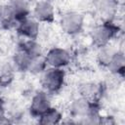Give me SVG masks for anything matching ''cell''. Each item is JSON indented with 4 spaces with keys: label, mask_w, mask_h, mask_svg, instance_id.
Wrapping results in <instances>:
<instances>
[{
    "label": "cell",
    "mask_w": 125,
    "mask_h": 125,
    "mask_svg": "<svg viewBox=\"0 0 125 125\" xmlns=\"http://www.w3.org/2000/svg\"><path fill=\"white\" fill-rule=\"evenodd\" d=\"M64 82V71L58 67H49L42 72L41 84L47 93H56L61 90Z\"/></svg>",
    "instance_id": "1"
},
{
    "label": "cell",
    "mask_w": 125,
    "mask_h": 125,
    "mask_svg": "<svg viewBox=\"0 0 125 125\" xmlns=\"http://www.w3.org/2000/svg\"><path fill=\"white\" fill-rule=\"evenodd\" d=\"M51 107V100L47 92H38L32 98L30 111L34 116H40Z\"/></svg>",
    "instance_id": "6"
},
{
    "label": "cell",
    "mask_w": 125,
    "mask_h": 125,
    "mask_svg": "<svg viewBox=\"0 0 125 125\" xmlns=\"http://www.w3.org/2000/svg\"><path fill=\"white\" fill-rule=\"evenodd\" d=\"M13 66L10 64H2L0 65V84L7 85L13 79Z\"/></svg>",
    "instance_id": "16"
},
{
    "label": "cell",
    "mask_w": 125,
    "mask_h": 125,
    "mask_svg": "<svg viewBox=\"0 0 125 125\" xmlns=\"http://www.w3.org/2000/svg\"><path fill=\"white\" fill-rule=\"evenodd\" d=\"M125 65V58L122 52L115 51V53L112 55L110 61L107 63L108 69L113 73H122L124 70Z\"/></svg>",
    "instance_id": "10"
},
{
    "label": "cell",
    "mask_w": 125,
    "mask_h": 125,
    "mask_svg": "<svg viewBox=\"0 0 125 125\" xmlns=\"http://www.w3.org/2000/svg\"><path fill=\"white\" fill-rule=\"evenodd\" d=\"M45 60H46L47 65H49L50 67L62 68L69 63L70 55L66 50L62 48L55 47L47 53Z\"/></svg>",
    "instance_id": "3"
},
{
    "label": "cell",
    "mask_w": 125,
    "mask_h": 125,
    "mask_svg": "<svg viewBox=\"0 0 125 125\" xmlns=\"http://www.w3.org/2000/svg\"><path fill=\"white\" fill-rule=\"evenodd\" d=\"M20 49L26 52L30 57L35 58L38 56H41V48L38 43H36L35 39H28L27 41H24Z\"/></svg>",
    "instance_id": "13"
},
{
    "label": "cell",
    "mask_w": 125,
    "mask_h": 125,
    "mask_svg": "<svg viewBox=\"0 0 125 125\" xmlns=\"http://www.w3.org/2000/svg\"><path fill=\"white\" fill-rule=\"evenodd\" d=\"M114 53H115V51L108 45H104V46L100 47V51L98 53L99 62L104 65H107L108 62L110 61V59Z\"/></svg>",
    "instance_id": "15"
},
{
    "label": "cell",
    "mask_w": 125,
    "mask_h": 125,
    "mask_svg": "<svg viewBox=\"0 0 125 125\" xmlns=\"http://www.w3.org/2000/svg\"><path fill=\"white\" fill-rule=\"evenodd\" d=\"M115 34V29L111 24L108 23H103L100 25H97L91 32V37L93 42L99 46H104L107 45L108 42L111 40V38Z\"/></svg>",
    "instance_id": "4"
},
{
    "label": "cell",
    "mask_w": 125,
    "mask_h": 125,
    "mask_svg": "<svg viewBox=\"0 0 125 125\" xmlns=\"http://www.w3.org/2000/svg\"><path fill=\"white\" fill-rule=\"evenodd\" d=\"M19 32L27 39H35L39 33V23L34 18H23L19 23Z\"/></svg>",
    "instance_id": "7"
},
{
    "label": "cell",
    "mask_w": 125,
    "mask_h": 125,
    "mask_svg": "<svg viewBox=\"0 0 125 125\" xmlns=\"http://www.w3.org/2000/svg\"><path fill=\"white\" fill-rule=\"evenodd\" d=\"M60 24L63 32L74 35L81 31L84 24V19L83 16L77 12H67L62 16Z\"/></svg>",
    "instance_id": "2"
},
{
    "label": "cell",
    "mask_w": 125,
    "mask_h": 125,
    "mask_svg": "<svg viewBox=\"0 0 125 125\" xmlns=\"http://www.w3.org/2000/svg\"><path fill=\"white\" fill-rule=\"evenodd\" d=\"M34 19L38 21L49 22L54 20L55 10L53 5L48 0L38 1L33 8Z\"/></svg>",
    "instance_id": "5"
},
{
    "label": "cell",
    "mask_w": 125,
    "mask_h": 125,
    "mask_svg": "<svg viewBox=\"0 0 125 125\" xmlns=\"http://www.w3.org/2000/svg\"><path fill=\"white\" fill-rule=\"evenodd\" d=\"M4 119H5V109H4L2 103L0 102V123L3 122Z\"/></svg>",
    "instance_id": "18"
},
{
    "label": "cell",
    "mask_w": 125,
    "mask_h": 125,
    "mask_svg": "<svg viewBox=\"0 0 125 125\" xmlns=\"http://www.w3.org/2000/svg\"><path fill=\"white\" fill-rule=\"evenodd\" d=\"M115 8H116V4L113 0H103L100 10L101 13L104 15V17H108L115 12Z\"/></svg>",
    "instance_id": "17"
},
{
    "label": "cell",
    "mask_w": 125,
    "mask_h": 125,
    "mask_svg": "<svg viewBox=\"0 0 125 125\" xmlns=\"http://www.w3.org/2000/svg\"><path fill=\"white\" fill-rule=\"evenodd\" d=\"M80 93L82 98L94 102V100L100 95V86L93 82L84 83L80 87Z\"/></svg>",
    "instance_id": "11"
},
{
    "label": "cell",
    "mask_w": 125,
    "mask_h": 125,
    "mask_svg": "<svg viewBox=\"0 0 125 125\" xmlns=\"http://www.w3.org/2000/svg\"><path fill=\"white\" fill-rule=\"evenodd\" d=\"M8 15L13 19L23 17L28 12V3L26 0H10L8 5L5 6Z\"/></svg>",
    "instance_id": "8"
},
{
    "label": "cell",
    "mask_w": 125,
    "mask_h": 125,
    "mask_svg": "<svg viewBox=\"0 0 125 125\" xmlns=\"http://www.w3.org/2000/svg\"><path fill=\"white\" fill-rule=\"evenodd\" d=\"M46 68H47V62L45 58H43L42 56H38L31 60L28 67V71L37 74V73H42Z\"/></svg>",
    "instance_id": "14"
},
{
    "label": "cell",
    "mask_w": 125,
    "mask_h": 125,
    "mask_svg": "<svg viewBox=\"0 0 125 125\" xmlns=\"http://www.w3.org/2000/svg\"><path fill=\"white\" fill-rule=\"evenodd\" d=\"M32 59L33 58L30 57L26 52H24L23 50L19 48L18 52L14 56L13 62H14L15 67L17 69L25 71V70H28V67H29V64H30V62Z\"/></svg>",
    "instance_id": "9"
},
{
    "label": "cell",
    "mask_w": 125,
    "mask_h": 125,
    "mask_svg": "<svg viewBox=\"0 0 125 125\" xmlns=\"http://www.w3.org/2000/svg\"><path fill=\"white\" fill-rule=\"evenodd\" d=\"M39 117H40L39 122L41 124H45V125H47V124H57L61 121L62 114L58 109L50 107L47 111H45Z\"/></svg>",
    "instance_id": "12"
}]
</instances>
